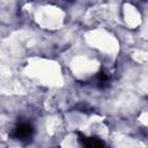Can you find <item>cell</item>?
<instances>
[{"mask_svg":"<svg viewBox=\"0 0 148 148\" xmlns=\"http://www.w3.org/2000/svg\"><path fill=\"white\" fill-rule=\"evenodd\" d=\"M15 133H16V136L17 138H28L30 136V134L32 133V128L30 125L28 124H21L16 130H15Z\"/></svg>","mask_w":148,"mask_h":148,"instance_id":"obj_1","label":"cell"}]
</instances>
